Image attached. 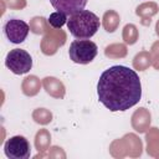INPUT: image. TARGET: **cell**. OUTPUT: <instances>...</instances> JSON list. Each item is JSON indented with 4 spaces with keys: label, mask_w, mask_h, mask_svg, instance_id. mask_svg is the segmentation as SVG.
I'll return each instance as SVG.
<instances>
[{
    "label": "cell",
    "mask_w": 159,
    "mask_h": 159,
    "mask_svg": "<svg viewBox=\"0 0 159 159\" xmlns=\"http://www.w3.org/2000/svg\"><path fill=\"white\" fill-rule=\"evenodd\" d=\"M97 96L98 101L111 112H124L140 101V78L134 70L127 66H112L101 75Z\"/></svg>",
    "instance_id": "6da1fadb"
},
{
    "label": "cell",
    "mask_w": 159,
    "mask_h": 159,
    "mask_svg": "<svg viewBox=\"0 0 159 159\" xmlns=\"http://www.w3.org/2000/svg\"><path fill=\"white\" fill-rule=\"evenodd\" d=\"M101 26L99 17L89 10H81L70 15L67 20V27L70 34L80 40H87L92 37Z\"/></svg>",
    "instance_id": "7a4b0ae2"
},
{
    "label": "cell",
    "mask_w": 159,
    "mask_h": 159,
    "mask_svg": "<svg viewBox=\"0 0 159 159\" xmlns=\"http://www.w3.org/2000/svg\"><path fill=\"white\" fill-rule=\"evenodd\" d=\"M98 53L97 45L91 40H75L70 45L68 56L75 63L87 65L94 60Z\"/></svg>",
    "instance_id": "3957f363"
},
{
    "label": "cell",
    "mask_w": 159,
    "mask_h": 159,
    "mask_svg": "<svg viewBox=\"0 0 159 159\" xmlns=\"http://www.w3.org/2000/svg\"><path fill=\"white\" fill-rule=\"evenodd\" d=\"M5 66L15 75H25L32 67L30 53L22 48H12L5 58Z\"/></svg>",
    "instance_id": "277c9868"
},
{
    "label": "cell",
    "mask_w": 159,
    "mask_h": 159,
    "mask_svg": "<svg viewBox=\"0 0 159 159\" xmlns=\"http://www.w3.org/2000/svg\"><path fill=\"white\" fill-rule=\"evenodd\" d=\"M4 152L9 159H27L31 154V147L24 135H14L5 142Z\"/></svg>",
    "instance_id": "5b68a950"
},
{
    "label": "cell",
    "mask_w": 159,
    "mask_h": 159,
    "mask_svg": "<svg viewBox=\"0 0 159 159\" xmlns=\"http://www.w3.org/2000/svg\"><path fill=\"white\" fill-rule=\"evenodd\" d=\"M66 40H67V35L63 30L61 29H50L43 39L41 40V43H40V47H41V51L43 55L46 56H52L55 55L60 47H62L65 43H66Z\"/></svg>",
    "instance_id": "8992f818"
},
{
    "label": "cell",
    "mask_w": 159,
    "mask_h": 159,
    "mask_svg": "<svg viewBox=\"0 0 159 159\" xmlns=\"http://www.w3.org/2000/svg\"><path fill=\"white\" fill-rule=\"evenodd\" d=\"M30 31V25L20 19H10L4 25V32L7 40L12 43H21L25 41Z\"/></svg>",
    "instance_id": "52a82bcc"
},
{
    "label": "cell",
    "mask_w": 159,
    "mask_h": 159,
    "mask_svg": "<svg viewBox=\"0 0 159 159\" xmlns=\"http://www.w3.org/2000/svg\"><path fill=\"white\" fill-rule=\"evenodd\" d=\"M111 150L113 149H125V155H129V157H139L142 154V142L140 139L135 135V134H125L123 138L120 139H117L114 140L111 147H109Z\"/></svg>",
    "instance_id": "ba28073f"
},
{
    "label": "cell",
    "mask_w": 159,
    "mask_h": 159,
    "mask_svg": "<svg viewBox=\"0 0 159 159\" xmlns=\"http://www.w3.org/2000/svg\"><path fill=\"white\" fill-rule=\"evenodd\" d=\"M88 0H50L51 5L61 12L66 15H72L81 10H84Z\"/></svg>",
    "instance_id": "9c48e42d"
},
{
    "label": "cell",
    "mask_w": 159,
    "mask_h": 159,
    "mask_svg": "<svg viewBox=\"0 0 159 159\" xmlns=\"http://www.w3.org/2000/svg\"><path fill=\"white\" fill-rule=\"evenodd\" d=\"M42 86L46 91L47 94H50L51 97L53 98H57V99H61L65 97L66 94V88H65V84L56 77H52V76H47L42 80Z\"/></svg>",
    "instance_id": "30bf717a"
},
{
    "label": "cell",
    "mask_w": 159,
    "mask_h": 159,
    "mask_svg": "<svg viewBox=\"0 0 159 159\" xmlns=\"http://www.w3.org/2000/svg\"><path fill=\"white\" fill-rule=\"evenodd\" d=\"M150 125V113L147 108L137 109L132 116V127L138 133H144L149 129Z\"/></svg>",
    "instance_id": "8fae6325"
},
{
    "label": "cell",
    "mask_w": 159,
    "mask_h": 159,
    "mask_svg": "<svg viewBox=\"0 0 159 159\" xmlns=\"http://www.w3.org/2000/svg\"><path fill=\"white\" fill-rule=\"evenodd\" d=\"M158 11H159V7H158V5H157L155 2H153V1L143 2V4L138 5L137 9H135V14L142 19L140 22H142V25H144V26H148V25L150 24L152 17H153L154 15H157Z\"/></svg>",
    "instance_id": "7c38bea8"
},
{
    "label": "cell",
    "mask_w": 159,
    "mask_h": 159,
    "mask_svg": "<svg viewBox=\"0 0 159 159\" xmlns=\"http://www.w3.org/2000/svg\"><path fill=\"white\" fill-rule=\"evenodd\" d=\"M42 86V81L35 75H30L24 78L21 83V91L27 97H34L40 92V88Z\"/></svg>",
    "instance_id": "4fadbf2b"
},
{
    "label": "cell",
    "mask_w": 159,
    "mask_h": 159,
    "mask_svg": "<svg viewBox=\"0 0 159 159\" xmlns=\"http://www.w3.org/2000/svg\"><path fill=\"white\" fill-rule=\"evenodd\" d=\"M147 139V152L152 157H159V129L149 128V132L145 135Z\"/></svg>",
    "instance_id": "5bb4252c"
},
{
    "label": "cell",
    "mask_w": 159,
    "mask_h": 159,
    "mask_svg": "<svg viewBox=\"0 0 159 159\" xmlns=\"http://www.w3.org/2000/svg\"><path fill=\"white\" fill-rule=\"evenodd\" d=\"M50 143H51V135L47 129H40L36 135H35V147L39 150V154L35 158L43 157V152L50 149Z\"/></svg>",
    "instance_id": "9a60e30c"
},
{
    "label": "cell",
    "mask_w": 159,
    "mask_h": 159,
    "mask_svg": "<svg viewBox=\"0 0 159 159\" xmlns=\"http://www.w3.org/2000/svg\"><path fill=\"white\" fill-rule=\"evenodd\" d=\"M119 22H120V17L118 15L117 11L114 10H108L103 14V17H102V25L104 27V30L107 32H114L118 26H119Z\"/></svg>",
    "instance_id": "2e32d148"
},
{
    "label": "cell",
    "mask_w": 159,
    "mask_h": 159,
    "mask_svg": "<svg viewBox=\"0 0 159 159\" xmlns=\"http://www.w3.org/2000/svg\"><path fill=\"white\" fill-rule=\"evenodd\" d=\"M153 63L152 53L148 51H140L133 58V67L137 71H145Z\"/></svg>",
    "instance_id": "e0dca14e"
},
{
    "label": "cell",
    "mask_w": 159,
    "mask_h": 159,
    "mask_svg": "<svg viewBox=\"0 0 159 159\" xmlns=\"http://www.w3.org/2000/svg\"><path fill=\"white\" fill-rule=\"evenodd\" d=\"M128 53L124 43H111L104 48V55L108 58H123Z\"/></svg>",
    "instance_id": "ac0fdd59"
},
{
    "label": "cell",
    "mask_w": 159,
    "mask_h": 159,
    "mask_svg": "<svg viewBox=\"0 0 159 159\" xmlns=\"http://www.w3.org/2000/svg\"><path fill=\"white\" fill-rule=\"evenodd\" d=\"M50 30L48 21L43 16H35L30 21V31L34 32L35 35L40 34H46Z\"/></svg>",
    "instance_id": "d6986e66"
},
{
    "label": "cell",
    "mask_w": 159,
    "mask_h": 159,
    "mask_svg": "<svg viewBox=\"0 0 159 159\" xmlns=\"http://www.w3.org/2000/svg\"><path fill=\"white\" fill-rule=\"evenodd\" d=\"M122 37H123V40H124V42L127 45H134L138 41V37H139L137 26L133 25V24H127L123 27Z\"/></svg>",
    "instance_id": "ffe728a7"
},
{
    "label": "cell",
    "mask_w": 159,
    "mask_h": 159,
    "mask_svg": "<svg viewBox=\"0 0 159 159\" xmlns=\"http://www.w3.org/2000/svg\"><path fill=\"white\" fill-rule=\"evenodd\" d=\"M32 119L39 124L46 125L52 120V113L46 108H36L32 112Z\"/></svg>",
    "instance_id": "44dd1931"
},
{
    "label": "cell",
    "mask_w": 159,
    "mask_h": 159,
    "mask_svg": "<svg viewBox=\"0 0 159 159\" xmlns=\"http://www.w3.org/2000/svg\"><path fill=\"white\" fill-rule=\"evenodd\" d=\"M67 15L65 12L61 11H55L52 14H50V17L47 19L48 25L52 29H61L65 24H67Z\"/></svg>",
    "instance_id": "7402d4cb"
},
{
    "label": "cell",
    "mask_w": 159,
    "mask_h": 159,
    "mask_svg": "<svg viewBox=\"0 0 159 159\" xmlns=\"http://www.w3.org/2000/svg\"><path fill=\"white\" fill-rule=\"evenodd\" d=\"M2 9L9 7L11 10H22L26 7V0H1Z\"/></svg>",
    "instance_id": "603a6c76"
},
{
    "label": "cell",
    "mask_w": 159,
    "mask_h": 159,
    "mask_svg": "<svg viewBox=\"0 0 159 159\" xmlns=\"http://www.w3.org/2000/svg\"><path fill=\"white\" fill-rule=\"evenodd\" d=\"M51 149H52L55 153H53V154H52V153H48V157H50V158H60V155H62L63 158L66 157L65 153L62 152V148H60V147H52Z\"/></svg>",
    "instance_id": "cb8c5ba5"
},
{
    "label": "cell",
    "mask_w": 159,
    "mask_h": 159,
    "mask_svg": "<svg viewBox=\"0 0 159 159\" xmlns=\"http://www.w3.org/2000/svg\"><path fill=\"white\" fill-rule=\"evenodd\" d=\"M150 53H152V57H155L159 55V41L154 42L152 45V48H150Z\"/></svg>",
    "instance_id": "d4e9b609"
},
{
    "label": "cell",
    "mask_w": 159,
    "mask_h": 159,
    "mask_svg": "<svg viewBox=\"0 0 159 159\" xmlns=\"http://www.w3.org/2000/svg\"><path fill=\"white\" fill-rule=\"evenodd\" d=\"M152 66H153L155 70L159 71V55L155 56V57H153V63H152Z\"/></svg>",
    "instance_id": "484cf974"
},
{
    "label": "cell",
    "mask_w": 159,
    "mask_h": 159,
    "mask_svg": "<svg viewBox=\"0 0 159 159\" xmlns=\"http://www.w3.org/2000/svg\"><path fill=\"white\" fill-rule=\"evenodd\" d=\"M155 34L159 36V20L157 21V25H155Z\"/></svg>",
    "instance_id": "4316f807"
}]
</instances>
